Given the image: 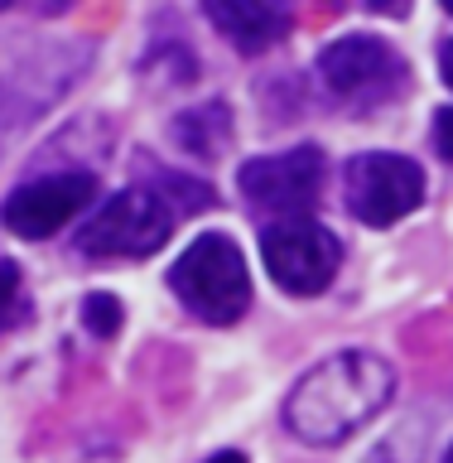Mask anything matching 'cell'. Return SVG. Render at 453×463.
I'll return each instance as SVG.
<instances>
[{"label":"cell","mask_w":453,"mask_h":463,"mask_svg":"<svg viewBox=\"0 0 453 463\" xmlns=\"http://www.w3.org/2000/svg\"><path fill=\"white\" fill-rule=\"evenodd\" d=\"M396 401V367L372 347H343L314 362L280 405L285 430L309 449H338Z\"/></svg>","instance_id":"6da1fadb"},{"label":"cell","mask_w":453,"mask_h":463,"mask_svg":"<svg viewBox=\"0 0 453 463\" xmlns=\"http://www.w3.org/2000/svg\"><path fill=\"white\" fill-rule=\"evenodd\" d=\"M212 203V188L188 179V174L155 169L150 184H130L121 194H107L87 213V222L78 227V246L92 260H145L174 237L179 217L198 213Z\"/></svg>","instance_id":"7a4b0ae2"},{"label":"cell","mask_w":453,"mask_h":463,"mask_svg":"<svg viewBox=\"0 0 453 463\" xmlns=\"http://www.w3.org/2000/svg\"><path fill=\"white\" fill-rule=\"evenodd\" d=\"M314 82L333 107L367 121L411 92V58L382 34H343L318 49Z\"/></svg>","instance_id":"3957f363"},{"label":"cell","mask_w":453,"mask_h":463,"mask_svg":"<svg viewBox=\"0 0 453 463\" xmlns=\"http://www.w3.org/2000/svg\"><path fill=\"white\" fill-rule=\"evenodd\" d=\"M169 295L184 304L208 328H231L251 309V270H246L241 246L227 232H198L193 241L174 256Z\"/></svg>","instance_id":"277c9868"},{"label":"cell","mask_w":453,"mask_h":463,"mask_svg":"<svg viewBox=\"0 0 453 463\" xmlns=\"http://www.w3.org/2000/svg\"><path fill=\"white\" fill-rule=\"evenodd\" d=\"M260 260H266V275L285 295L314 299L338 275L343 241L318 217H280V222H266V232H260Z\"/></svg>","instance_id":"5b68a950"},{"label":"cell","mask_w":453,"mask_h":463,"mask_svg":"<svg viewBox=\"0 0 453 463\" xmlns=\"http://www.w3.org/2000/svg\"><path fill=\"white\" fill-rule=\"evenodd\" d=\"M343 203L362 227H396L425 203V169L401 150H362L343 165Z\"/></svg>","instance_id":"8992f818"},{"label":"cell","mask_w":453,"mask_h":463,"mask_svg":"<svg viewBox=\"0 0 453 463\" xmlns=\"http://www.w3.org/2000/svg\"><path fill=\"white\" fill-rule=\"evenodd\" d=\"M101 179L92 169H43L34 179L14 184L5 203H0V227L14 232L24 241H49L58 237L72 217H82L87 208H97Z\"/></svg>","instance_id":"52a82bcc"},{"label":"cell","mask_w":453,"mask_h":463,"mask_svg":"<svg viewBox=\"0 0 453 463\" xmlns=\"http://www.w3.org/2000/svg\"><path fill=\"white\" fill-rule=\"evenodd\" d=\"M324 184H328V159L318 145L256 155L237 169V194L256 213H270V222H280V217H314L318 198H324Z\"/></svg>","instance_id":"ba28073f"},{"label":"cell","mask_w":453,"mask_h":463,"mask_svg":"<svg viewBox=\"0 0 453 463\" xmlns=\"http://www.w3.org/2000/svg\"><path fill=\"white\" fill-rule=\"evenodd\" d=\"M92 63V43L78 39V43H39V49H5L0 53V126H20L29 116H39L43 107H53V92H43L34 78H63V82H78V72Z\"/></svg>","instance_id":"9c48e42d"},{"label":"cell","mask_w":453,"mask_h":463,"mask_svg":"<svg viewBox=\"0 0 453 463\" xmlns=\"http://www.w3.org/2000/svg\"><path fill=\"white\" fill-rule=\"evenodd\" d=\"M203 20H208L237 53L256 58V53L275 49V43L295 29V10L280 5V0H208V5H203Z\"/></svg>","instance_id":"30bf717a"},{"label":"cell","mask_w":453,"mask_h":463,"mask_svg":"<svg viewBox=\"0 0 453 463\" xmlns=\"http://www.w3.org/2000/svg\"><path fill=\"white\" fill-rule=\"evenodd\" d=\"M169 140L179 145V155L212 165V159H222L227 145H231V107L227 101H198V107L179 111L169 121Z\"/></svg>","instance_id":"8fae6325"},{"label":"cell","mask_w":453,"mask_h":463,"mask_svg":"<svg viewBox=\"0 0 453 463\" xmlns=\"http://www.w3.org/2000/svg\"><path fill=\"white\" fill-rule=\"evenodd\" d=\"M420 458H425V430H415V425L391 430L382 444H372L362 454V463H420Z\"/></svg>","instance_id":"7c38bea8"},{"label":"cell","mask_w":453,"mask_h":463,"mask_svg":"<svg viewBox=\"0 0 453 463\" xmlns=\"http://www.w3.org/2000/svg\"><path fill=\"white\" fill-rule=\"evenodd\" d=\"M78 318H82V328L92 333V338H116L126 314H121V299H116V295H101V289H92V295L82 299Z\"/></svg>","instance_id":"4fadbf2b"},{"label":"cell","mask_w":453,"mask_h":463,"mask_svg":"<svg viewBox=\"0 0 453 463\" xmlns=\"http://www.w3.org/2000/svg\"><path fill=\"white\" fill-rule=\"evenodd\" d=\"M20 318V266L0 260V333Z\"/></svg>","instance_id":"5bb4252c"},{"label":"cell","mask_w":453,"mask_h":463,"mask_svg":"<svg viewBox=\"0 0 453 463\" xmlns=\"http://www.w3.org/2000/svg\"><path fill=\"white\" fill-rule=\"evenodd\" d=\"M434 150L444 155V165H453V107L434 111Z\"/></svg>","instance_id":"9a60e30c"},{"label":"cell","mask_w":453,"mask_h":463,"mask_svg":"<svg viewBox=\"0 0 453 463\" xmlns=\"http://www.w3.org/2000/svg\"><path fill=\"white\" fill-rule=\"evenodd\" d=\"M439 78H444V87H453V39L439 43Z\"/></svg>","instance_id":"2e32d148"},{"label":"cell","mask_w":453,"mask_h":463,"mask_svg":"<svg viewBox=\"0 0 453 463\" xmlns=\"http://www.w3.org/2000/svg\"><path fill=\"white\" fill-rule=\"evenodd\" d=\"M208 463H246V454L241 449H222V454H212Z\"/></svg>","instance_id":"e0dca14e"},{"label":"cell","mask_w":453,"mask_h":463,"mask_svg":"<svg viewBox=\"0 0 453 463\" xmlns=\"http://www.w3.org/2000/svg\"><path fill=\"white\" fill-rule=\"evenodd\" d=\"M439 463H453V444H448V449H444V458H439Z\"/></svg>","instance_id":"ac0fdd59"}]
</instances>
